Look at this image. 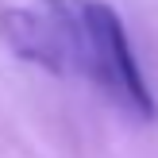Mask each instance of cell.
Segmentation results:
<instances>
[{"instance_id": "1", "label": "cell", "mask_w": 158, "mask_h": 158, "mask_svg": "<svg viewBox=\"0 0 158 158\" xmlns=\"http://www.w3.org/2000/svg\"><path fill=\"white\" fill-rule=\"evenodd\" d=\"M0 39L46 73L89 81L135 120L158 116L127 27L108 0H27L4 8Z\"/></svg>"}]
</instances>
